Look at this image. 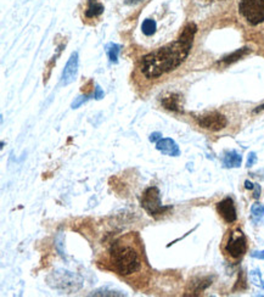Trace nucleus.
<instances>
[{"mask_svg":"<svg viewBox=\"0 0 264 297\" xmlns=\"http://www.w3.org/2000/svg\"><path fill=\"white\" fill-rule=\"evenodd\" d=\"M196 32V24L187 23L176 42L167 44L145 55L140 62L142 75L149 80H154L179 67L185 61L193 48Z\"/></svg>","mask_w":264,"mask_h":297,"instance_id":"f257e3e1","label":"nucleus"},{"mask_svg":"<svg viewBox=\"0 0 264 297\" xmlns=\"http://www.w3.org/2000/svg\"><path fill=\"white\" fill-rule=\"evenodd\" d=\"M109 264L114 273L127 279L144 274L146 260L138 234L129 233L114 240L110 247Z\"/></svg>","mask_w":264,"mask_h":297,"instance_id":"f03ea898","label":"nucleus"},{"mask_svg":"<svg viewBox=\"0 0 264 297\" xmlns=\"http://www.w3.org/2000/svg\"><path fill=\"white\" fill-rule=\"evenodd\" d=\"M238 11L251 26L264 22V0H240Z\"/></svg>","mask_w":264,"mask_h":297,"instance_id":"7ed1b4c3","label":"nucleus"},{"mask_svg":"<svg viewBox=\"0 0 264 297\" xmlns=\"http://www.w3.org/2000/svg\"><path fill=\"white\" fill-rule=\"evenodd\" d=\"M140 204L141 207L152 217L161 216L164 214L168 210H171V207L162 206L161 202V195L160 190H158L157 186H150L146 190L142 192V196L140 199Z\"/></svg>","mask_w":264,"mask_h":297,"instance_id":"20e7f679","label":"nucleus"},{"mask_svg":"<svg viewBox=\"0 0 264 297\" xmlns=\"http://www.w3.org/2000/svg\"><path fill=\"white\" fill-rule=\"evenodd\" d=\"M225 252L234 260H238L246 254L247 242L244 233L241 230H234L229 235V239L225 244Z\"/></svg>","mask_w":264,"mask_h":297,"instance_id":"39448f33","label":"nucleus"},{"mask_svg":"<svg viewBox=\"0 0 264 297\" xmlns=\"http://www.w3.org/2000/svg\"><path fill=\"white\" fill-rule=\"evenodd\" d=\"M197 125L203 129H207L211 132H218L224 129L228 126L227 117L219 112H211L206 115L199 116L196 118Z\"/></svg>","mask_w":264,"mask_h":297,"instance_id":"423d86ee","label":"nucleus"},{"mask_svg":"<svg viewBox=\"0 0 264 297\" xmlns=\"http://www.w3.org/2000/svg\"><path fill=\"white\" fill-rule=\"evenodd\" d=\"M53 277H54V283H56V284H54V287L55 289H60L61 287V285H65V287H63V290L65 291H71V290H78V287H76L73 284L71 283H67V281H75V283H81V280H78L79 278L76 276V274H72L71 271H67V270H60V271H54V274H53Z\"/></svg>","mask_w":264,"mask_h":297,"instance_id":"0eeeda50","label":"nucleus"},{"mask_svg":"<svg viewBox=\"0 0 264 297\" xmlns=\"http://www.w3.org/2000/svg\"><path fill=\"white\" fill-rule=\"evenodd\" d=\"M78 66H79L78 53L75 52L71 54L67 64H66L65 68H63V71H62V76H61L62 85L71 84L72 82L76 80V76H77V72H78Z\"/></svg>","mask_w":264,"mask_h":297,"instance_id":"6e6552de","label":"nucleus"},{"mask_svg":"<svg viewBox=\"0 0 264 297\" xmlns=\"http://www.w3.org/2000/svg\"><path fill=\"white\" fill-rule=\"evenodd\" d=\"M217 211L227 223H234L236 220V208L231 197H225L224 200L219 201L217 204Z\"/></svg>","mask_w":264,"mask_h":297,"instance_id":"1a4fd4ad","label":"nucleus"},{"mask_svg":"<svg viewBox=\"0 0 264 297\" xmlns=\"http://www.w3.org/2000/svg\"><path fill=\"white\" fill-rule=\"evenodd\" d=\"M156 148L158 151H161L163 155H167V156H179L180 150L179 146L173 139L171 138H162L160 140L156 143Z\"/></svg>","mask_w":264,"mask_h":297,"instance_id":"9d476101","label":"nucleus"},{"mask_svg":"<svg viewBox=\"0 0 264 297\" xmlns=\"http://www.w3.org/2000/svg\"><path fill=\"white\" fill-rule=\"evenodd\" d=\"M161 104L164 109L170 110L173 112H183V106H181V95L177 93L168 94L161 99Z\"/></svg>","mask_w":264,"mask_h":297,"instance_id":"9b49d317","label":"nucleus"},{"mask_svg":"<svg viewBox=\"0 0 264 297\" xmlns=\"http://www.w3.org/2000/svg\"><path fill=\"white\" fill-rule=\"evenodd\" d=\"M212 284V278H196L189 284V291L191 296L200 295Z\"/></svg>","mask_w":264,"mask_h":297,"instance_id":"f8f14e48","label":"nucleus"},{"mask_svg":"<svg viewBox=\"0 0 264 297\" xmlns=\"http://www.w3.org/2000/svg\"><path fill=\"white\" fill-rule=\"evenodd\" d=\"M105 10L104 5L98 0H88L87 8H85V17L91 20V18H97L103 14Z\"/></svg>","mask_w":264,"mask_h":297,"instance_id":"ddd939ff","label":"nucleus"},{"mask_svg":"<svg viewBox=\"0 0 264 297\" xmlns=\"http://www.w3.org/2000/svg\"><path fill=\"white\" fill-rule=\"evenodd\" d=\"M250 53H251V50L247 48V46H245V48H241V49H237L236 52L230 54V55L225 56V58H223L221 61H219V64L225 65V66L231 65V64H234V62L238 61L240 59H243L244 56H246L247 54H250Z\"/></svg>","mask_w":264,"mask_h":297,"instance_id":"4468645a","label":"nucleus"},{"mask_svg":"<svg viewBox=\"0 0 264 297\" xmlns=\"http://www.w3.org/2000/svg\"><path fill=\"white\" fill-rule=\"evenodd\" d=\"M241 162H243V157L236 151H229L224 155V159H223V165L228 168H237L241 166Z\"/></svg>","mask_w":264,"mask_h":297,"instance_id":"2eb2a0df","label":"nucleus"},{"mask_svg":"<svg viewBox=\"0 0 264 297\" xmlns=\"http://www.w3.org/2000/svg\"><path fill=\"white\" fill-rule=\"evenodd\" d=\"M121 52V46L116 43H110L106 45V53L109 55V59L111 62L113 64H117L118 62V55Z\"/></svg>","mask_w":264,"mask_h":297,"instance_id":"dca6fc26","label":"nucleus"},{"mask_svg":"<svg viewBox=\"0 0 264 297\" xmlns=\"http://www.w3.org/2000/svg\"><path fill=\"white\" fill-rule=\"evenodd\" d=\"M156 30H157V24H156L155 20H151V18H146L144 22L141 23V31L145 36L150 37L152 34L156 33Z\"/></svg>","mask_w":264,"mask_h":297,"instance_id":"f3484780","label":"nucleus"},{"mask_svg":"<svg viewBox=\"0 0 264 297\" xmlns=\"http://www.w3.org/2000/svg\"><path fill=\"white\" fill-rule=\"evenodd\" d=\"M251 214H252V218L254 222H258L259 219H262L264 216V206L262 204H253L252 207H251Z\"/></svg>","mask_w":264,"mask_h":297,"instance_id":"a211bd4d","label":"nucleus"},{"mask_svg":"<svg viewBox=\"0 0 264 297\" xmlns=\"http://www.w3.org/2000/svg\"><path fill=\"white\" fill-rule=\"evenodd\" d=\"M250 279L253 283V285L260 287V289H264V281L262 279V276H260L259 270H252L250 273Z\"/></svg>","mask_w":264,"mask_h":297,"instance_id":"6ab92c4d","label":"nucleus"},{"mask_svg":"<svg viewBox=\"0 0 264 297\" xmlns=\"http://www.w3.org/2000/svg\"><path fill=\"white\" fill-rule=\"evenodd\" d=\"M88 100H89V96L88 95H81V96L76 97L75 101H73V103H72V109L73 110L78 109L79 106L83 105L85 101H88Z\"/></svg>","mask_w":264,"mask_h":297,"instance_id":"aec40b11","label":"nucleus"},{"mask_svg":"<svg viewBox=\"0 0 264 297\" xmlns=\"http://www.w3.org/2000/svg\"><path fill=\"white\" fill-rule=\"evenodd\" d=\"M93 296H122L123 293H117L114 291H107V290H97V291H93L91 293Z\"/></svg>","mask_w":264,"mask_h":297,"instance_id":"412c9836","label":"nucleus"},{"mask_svg":"<svg viewBox=\"0 0 264 297\" xmlns=\"http://www.w3.org/2000/svg\"><path fill=\"white\" fill-rule=\"evenodd\" d=\"M105 95V93H104V90L101 89L100 88V85H95V91H94V97L97 100H101L104 97Z\"/></svg>","mask_w":264,"mask_h":297,"instance_id":"4be33fe9","label":"nucleus"},{"mask_svg":"<svg viewBox=\"0 0 264 297\" xmlns=\"http://www.w3.org/2000/svg\"><path fill=\"white\" fill-rule=\"evenodd\" d=\"M150 141L151 143H157L158 140H160V139H162V134L160 132H155V133H152V134L150 135Z\"/></svg>","mask_w":264,"mask_h":297,"instance_id":"5701e85b","label":"nucleus"},{"mask_svg":"<svg viewBox=\"0 0 264 297\" xmlns=\"http://www.w3.org/2000/svg\"><path fill=\"white\" fill-rule=\"evenodd\" d=\"M256 161H257L256 154L251 153L249 155V160H247V167H252L254 165V163H256Z\"/></svg>","mask_w":264,"mask_h":297,"instance_id":"b1692460","label":"nucleus"},{"mask_svg":"<svg viewBox=\"0 0 264 297\" xmlns=\"http://www.w3.org/2000/svg\"><path fill=\"white\" fill-rule=\"evenodd\" d=\"M253 258H258V260H264V251H254L253 254H251Z\"/></svg>","mask_w":264,"mask_h":297,"instance_id":"393cba45","label":"nucleus"},{"mask_svg":"<svg viewBox=\"0 0 264 297\" xmlns=\"http://www.w3.org/2000/svg\"><path fill=\"white\" fill-rule=\"evenodd\" d=\"M260 195V186L258 184H254V194H253V197L254 199H258Z\"/></svg>","mask_w":264,"mask_h":297,"instance_id":"a878e982","label":"nucleus"},{"mask_svg":"<svg viewBox=\"0 0 264 297\" xmlns=\"http://www.w3.org/2000/svg\"><path fill=\"white\" fill-rule=\"evenodd\" d=\"M142 0H126V4L128 5H135V4H139V3H141Z\"/></svg>","mask_w":264,"mask_h":297,"instance_id":"bb28decb","label":"nucleus"},{"mask_svg":"<svg viewBox=\"0 0 264 297\" xmlns=\"http://www.w3.org/2000/svg\"><path fill=\"white\" fill-rule=\"evenodd\" d=\"M245 188L246 189H250V190H252V189H254V184H252L250 181H246L245 182Z\"/></svg>","mask_w":264,"mask_h":297,"instance_id":"cd10ccee","label":"nucleus"},{"mask_svg":"<svg viewBox=\"0 0 264 297\" xmlns=\"http://www.w3.org/2000/svg\"><path fill=\"white\" fill-rule=\"evenodd\" d=\"M262 110H264V104H263V105H260V106L257 107V109L254 110V112H259V111H262Z\"/></svg>","mask_w":264,"mask_h":297,"instance_id":"c85d7f7f","label":"nucleus"}]
</instances>
